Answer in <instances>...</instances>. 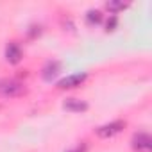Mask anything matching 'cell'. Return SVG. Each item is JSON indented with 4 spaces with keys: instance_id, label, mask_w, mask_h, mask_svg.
I'll list each match as a JSON object with an SVG mask.
<instances>
[{
    "instance_id": "ba28073f",
    "label": "cell",
    "mask_w": 152,
    "mask_h": 152,
    "mask_svg": "<svg viewBox=\"0 0 152 152\" xmlns=\"http://www.w3.org/2000/svg\"><path fill=\"white\" fill-rule=\"evenodd\" d=\"M86 22H88L90 25L100 23V22H102V13H100V11H88V15H86Z\"/></svg>"
},
{
    "instance_id": "277c9868",
    "label": "cell",
    "mask_w": 152,
    "mask_h": 152,
    "mask_svg": "<svg viewBox=\"0 0 152 152\" xmlns=\"http://www.w3.org/2000/svg\"><path fill=\"white\" fill-rule=\"evenodd\" d=\"M132 148L138 152H150L152 148V140L147 132H138L132 138Z\"/></svg>"
},
{
    "instance_id": "5b68a950",
    "label": "cell",
    "mask_w": 152,
    "mask_h": 152,
    "mask_svg": "<svg viewBox=\"0 0 152 152\" xmlns=\"http://www.w3.org/2000/svg\"><path fill=\"white\" fill-rule=\"evenodd\" d=\"M63 107L70 113H81V111H86L88 109V104L84 100H79V99H66Z\"/></svg>"
},
{
    "instance_id": "30bf717a",
    "label": "cell",
    "mask_w": 152,
    "mask_h": 152,
    "mask_svg": "<svg viewBox=\"0 0 152 152\" xmlns=\"http://www.w3.org/2000/svg\"><path fill=\"white\" fill-rule=\"evenodd\" d=\"M115 27H116V16H111L107 20V31H113Z\"/></svg>"
},
{
    "instance_id": "7a4b0ae2",
    "label": "cell",
    "mask_w": 152,
    "mask_h": 152,
    "mask_svg": "<svg viewBox=\"0 0 152 152\" xmlns=\"http://www.w3.org/2000/svg\"><path fill=\"white\" fill-rule=\"evenodd\" d=\"M124 127H125V122H124V120H115V122H111V124L100 125V127L97 129V136L107 140V138H113V136L120 134V132L124 131Z\"/></svg>"
},
{
    "instance_id": "3957f363",
    "label": "cell",
    "mask_w": 152,
    "mask_h": 152,
    "mask_svg": "<svg viewBox=\"0 0 152 152\" xmlns=\"http://www.w3.org/2000/svg\"><path fill=\"white\" fill-rule=\"evenodd\" d=\"M88 75L86 73H72V75H66L64 79H61L57 83V88L59 90H72V88H77L81 86L84 81H86Z\"/></svg>"
},
{
    "instance_id": "52a82bcc",
    "label": "cell",
    "mask_w": 152,
    "mask_h": 152,
    "mask_svg": "<svg viewBox=\"0 0 152 152\" xmlns=\"http://www.w3.org/2000/svg\"><path fill=\"white\" fill-rule=\"evenodd\" d=\"M59 70H61V64H59L57 61L47 63V66L43 68V79H45V81H52L56 75L59 73Z\"/></svg>"
},
{
    "instance_id": "6da1fadb",
    "label": "cell",
    "mask_w": 152,
    "mask_h": 152,
    "mask_svg": "<svg viewBox=\"0 0 152 152\" xmlns=\"http://www.w3.org/2000/svg\"><path fill=\"white\" fill-rule=\"evenodd\" d=\"M25 93V86L23 83L16 81V79H4L0 81V95L6 99H15Z\"/></svg>"
},
{
    "instance_id": "8992f818",
    "label": "cell",
    "mask_w": 152,
    "mask_h": 152,
    "mask_svg": "<svg viewBox=\"0 0 152 152\" xmlns=\"http://www.w3.org/2000/svg\"><path fill=\"white\" fill-rule=\"evenodd\" d=\"M6 59L13 64H16L20 59H22V48L16 45V43H9L7 48H6Z\"/></svg>"
},
{
    "instance_id": "8fae6325",
    "label": "cell",
    "mask_w": 152,
    "mask_h": 152,
    "mask_svg": "<svg viewBox=\"0 0 152 152\" xmlns=\"http://www.w3.org/2000/svg\"><path fill=\"white\" fill-rule=\"evenodd\" d=\"M70 152H83V148L79 147V148H75V150H70Z\"/></svg>"
},
{
    "instance_id": "9c48e42d",
    "label": "cell",
    "mask_w": 152,
    "mask_h": 152,
    "mask_svg": "<svg viewBox=\"0 0 152 152\" xmlns=\"http://www.w3.org/2000/svg\"><path fill=\"white\" fill-rule=\"evenodd\" d=\"M106 7H107L109 11H113V13H118V11H124V9L127 7V4H124V2H116V0H109V2L106 4Z\"/></svg>"
}]
</instances>
